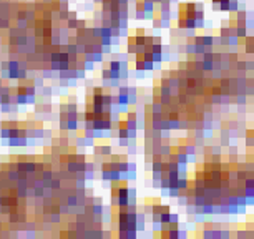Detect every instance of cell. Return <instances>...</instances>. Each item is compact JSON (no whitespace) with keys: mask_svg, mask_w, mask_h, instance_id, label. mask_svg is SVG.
I'll return each mask as SVG.
<instances>
[{"mask_svg":"<svg viewBox=\"0 0 254 239\" xmlns=\"http://www.w3.org/2000/svg\"><path fill=\"white\" fill-rule=\"evenodd\" d=\"M213 10H214V12H221L219 10V3H213Z\"/></svg>","mask_w":254,"mask_h":239,"instance_id":"1","label":"cell"},{"mask_svg":"<svg viewBox=\"0 0 254 239\" xmlns=\"http://www.w3.org/2000/svg\"><path fill=\"white\" fill-rule=\"evenodd\" d=\"M252 239H254V228H252Z\"/></svg>","mask_w":254,"mask_h":239,"instance_id":"2","label":"cell"},{"mask_svg":"<svg viewBox=\"0 0 254 239\" xmlns=\"http://www.w3.org/2000/svg\"><path fill=\"white\" fill-rule=\"evenodd\" d=\"M251 58H252V61H254V53H252V57H251Z\"/></svg>","mask_w":254,"mask_h":239,"instance_id":"3","label":"cell"}]
</instances>
